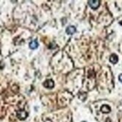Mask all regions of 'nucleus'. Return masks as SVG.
Returning <instances> with one entry per match:
<instances>
[{"instance_id":"obj_1","label":"nucleus","mask_w":122,"mask_h":122,"mask_svg":"<svg viewBox=\"0 0 122 122\" xmlns=\"http://www.w3.org/2000/svg\"><path fill=\"white\" fill-rule=\"evenodd\" d=\"M17 118L20 120H24L26 118V117L28 116V113L25 112V110H20L17 112Z\"/></svg>"},{"instance_id":"obj_2","label":"nucleus","mask_w":122,"mask_h":122,"mask_svg":"<svg viewBox=\"0 0 122 122\" xmlns=\"http://www.w3.org/2000/svg\"><path fill=\"white\" fill-rule=\"evenodd\" d=\"M88 5L91 7L92 9H97L100 5V2L98 0H94V1H88Z\"/></svg>"},{"instance_id":"obj_3","label":"nucleus","mask_w":122,"mask_h":122,"mask_svg":"<svg viewBox=\"0 0 122 122\" xmlns=\"http://www.w3.org/2000/svg\"><path fill=\"white\" fill-rule=\"evenodd\" d=\"M44 86L47 88H52L54 87V82L52 79H47L44 82Z\"/></svg>"},{"instance_id":"obj_4","label":"nucleus","mask_w":122,"mask_h":122,"mask_svg":"<svg viewBox=\"0 0 122 122\" xmlns=\"http://www.w3.org/2000/svg\"><path fill=\"white\" fill-rule=\"evenodd\" d=\"M76 28L74 27V26H73V25H71V26H68V27L67 28L66 32L68 35H73L74 33L76 32Z\"/></svg>"},{"instance_id":"obj_5","label":"nucleus","mask_w":122,"mask_h":122,"mask_svg":"<svg viewBox=\"0 0 122 122\" xmlns=\"http://www.w3.org/2000/svg\"><path fill=\"white\" fill-rule=\"evenodd\" d=\"M109 61L110 62H112V64H116L118 61V57L116 54H112L110 56L109 58Z\"/></svg>"},{"instance_id":"obj_6","label":"nucleus","mask_w":122,"mask_h":122,"mask_svg":"<svg viewBox=\"0 0 122 122\" xmlns=\"http://www.w3.org/2000/svg\"><path fill=\"white\" fill-rule=\"evenodd\" d=\"M29 47H30V49H31V50H35V49H37L38 47V41H37L36 40H34L32 41H31L30 44H29Z\"/></svg>"},{"instance_id":"obj_7","label":"nucleus","mask_w":122,"mask_h":122,"mask_svg":"<svg viewBox=\"0 0 122 122\" xmlns=\"http://www.w3.org/2000/svg\"><path fill=\"white\" fill-rule=\"evenodd\" d=\"M100 111L103 113H109L111 112V108L108 105H103L102 106V107L100 108Z\"/></svg>"},{"instance_id":"obj_8","label":"nucleus","mask_w":122,"mask_h":122,"mask_svg":"<svg viewBox=\"0 0 122 122\" xmlns=\"http://www.w3.org/2000/svg\"><path fill=\"white\" fill-rule=\"evenodd\" d=\"M118 79H119V81H120L121 82H122V73L120 74V76H119Z\"/></svg>"},{"instance_id":"obj_9","label":"nucleus","mask_w":122,"mask_h":122,"mask_svg":"<svg viewBox=\"0 0 122 122\" xmlns=\"http://www.w3.org/2000/svg\"><path fill=\"white\" fill-rule=\"evenodd\" d=\"M82 122H86V121H82Z\"/></svg>"}]
</instances>
